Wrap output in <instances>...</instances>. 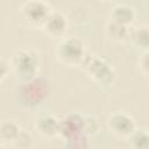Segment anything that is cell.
Returning a JSON list of instances; mask_svg holds the SVG:
<instances>
[{"label": "cell", "instance_id": "obj_1", "mask_svg": "<svg viewBox=\"0 0 149 149\" xmlns=\"http://www.w3.org/2000/svg\"><path fill=\"white\" fill-rule=\"evenodd\" d=\"M55 55L61 63L69 66L84 65L88 57L84 41L74 36H70L59 41L55 49Z\"/></svg>", "mask_w": 149, "mask_h": 149}, {"label": "cell", "instance_id": "obj_2", "mask_svg": "<svg viewBox=\"0 0 149 149\" xmlns=\"http://www.w3.org/2000/svg\"><path fill=\"white\" fill-rule=\"evenodd\" d=\"M38 64V55L33 49L27 48L16 50L12 59V66L15 74L26 83L36 78Z\"/></svg>", "mask_w": 149, "mask_h": 149}, {"label": "cell", "instance_id": "obj_3", "mask_svg": "<svg viewBox=\"0 0 149 149\" xmlns=\"http://www.w3.org/2000/svg\"><path fill=\"white\" fill-rule=\"evenodd\" d=\"M84 69L90 79L100 86H108L115 79L114 69L98 56H88L84 63Z\"/></svg>", "mask_w": 149, "mask_h": 149}, {"label": "cell", "instance_id": "obj_4", "mask_svg": "<svg viewBox=\"0 0 149 149\" xmlns=\"http://www.w3.org/2000/svg\"><path fill=\"white\" fill-rule=\"evenodd\" d=\"M51 7L48 2L42 0H30L21 6V14L23 19L34 27L42 28L47 17L51 12Z\"/></svg>", "mask_w": 149, "mask_h": 149}, {"label": "cell", "instance_id": "obj_5", "mask_svg": "<svg viewBox=\"0 0 149 149\" xmlns=\"http://www.w3.org/2000/svg\"><path fill=\"white\" fill-rule=\"evenodd\" d=\"M107 128L114 136L128 139L136 130V125L130 115L123 112H115L108 116Z\"/></svg>", "mask_w": 149, "mask_h": 149}, {"label": "cell", "instance_id": "obj_6", "mask_svg": "<svg viewBox=\"0 0 149 149\" xmlns=\"http://www.w3.org/2000/svg\"><path fill=\"white\" fill-rule=\"evenodd\" d=\"M66 27H68V20L65 15L59 10L52 9L41 29L48 36L56 38L63 36V34L66 30Z\"/></svg>", "mask_w": 149, "mask_h": 149}, {"label": "cell", "instance_id": "obj_7", "mask_svg": "<svg viewBox=\"0 0 149 149\" xmlns=\"http://www.w3.org/2000/svg\"><path fill=\"white\" fill-rule=\"evenodd\" d=\"M34 128L42 136L52 137L59 134L61 121L51 114H42L35 119Z\"/></svg>", "mask_w": 149, "mask_h": 149}, {"label": "cell", "instance_id": "obj_8", "mask_svg": "<svg viewBox=\"0 0 149 149\" xmlns=\"http://www.w3.org/2000/svg\"><path fill=\"white\" fill-rule=\"evenodd\" d=\"M109 20H113L115 22H119L121 24L128 26L134 21L135 19V10L130 5L127 3H116L111 13H109Z\"/></svg>", "mask_w": 149, "mask_h": 149}, {"label": "cell", "instance_id": "obj_9", "mask_svg": "<svg viewBox=\"0 0 149 149\" xmlns=\"http://www.w3.org/2000/svg\"><path fill=\"white\" fill-rule=\"evenodd\" d=\"M129 40L135 48L142 51H148L149 50V26L142 24L130 29Z\"/></svg>", "mask_w": 149, "mask_h": 149}, {"label": "cell", "instance_id": "obj_10", "mask_svg": "<svg viewBox=\"0 0 149 149\" xmlns=\"http://www.w3.org/2000/svg\"><path fill=\"white\" fill-rule=\"evenodd\" d=\"M105 33L107 37L114 42H123L129 37L130 29L128 26L121 24L113 20H108L105 24Z\"/></svg>", "mask_w": 149, "mask_h": 149}, {"label": "cell", "instance_id": "obj_11", "mask_svg": "<svg viewBox=\"0 0 149 149\" xmlns=\"http://www.w3.org/2000/svg\"><path fill=\"white\" fill-rule=\"evenodd\" d=\"M79 130H83V116H80L78 114H76V115L72 114L61 121L59 134L63 137L69 139V137L73 136L74 133H77Z\"/></svg>", "mask_w": 149, "mask_h": 149}, {"label": "cell", "instance_id": "obj_12", "mask_svg": "<svg viewBox=\"0 0 149 149\" xmlns=\"http://www.w3.org/2000/svg\"><path fill=\"white\" fill-rule=\"evenodd\" d=\"M21 132L19 123L13 120L2 121L0 125V139L3 143H13Z\"/></svg>", "mask_w": 149, "mask_h": 149}, {"label": "cell", "instance_id": "obj_13", "mask_svg": "<svg viewBox=\"0 0 149 149\" xmlns=\"http://www.w3.org/2000/svg\"><path fill=\"white\" fill-rule=\"evenodd\" d=\"M130 149H149V132L136 129L128 139Z\"/></svg>", "mask_w": 149, "mask_h": 149}, {"label": "cell", "instance_id": "obj_14", "mask_svg": "<svg viewBox=\"0 0 149 149\" xmlns=\"http://www.w3.org/2000/svg\"><path fill=\"white\" fill-rule=\"evenodd\" d=\"M99 129V121L93 115H85L83 116V130L85 134L93 135Z\"/></svg>", "mask_w": 149, "mask_h": 149}, {"label": "cell", "instance_id": "obj_15", "mask_svg": "<svg viewBox=\"0 0 149 149\" xmlns=\"http://www.w3.org/2000/svg\"><path fill=\"white\" fill-rule=\"evenodd\" d=\"M12 144L17 149H28L31 146V136L24 132H21Z\"/></svg>", "mask_w": 149, "mask_h": 149}, {"label": "cell", "instance_id": "obj_16", "mask_svg": "<svg viewBox=\"0 0 149 149\" xmlns=\"http://www.w3.org/2000/svg\"><path fill=\"white\" fill-rule=\"evenodd\" d=\"M137 65H139L140 71H141L143 74L149 76V50L142 52V55L139 57Z\"/></svg>", "mask_w": 149, "mask_h": 149}, {"label": "cell", "instance_id": "obj_17", "mask_svg": "<svg viewBox=\"0 0 149 149\" xmlns=\"http://www.w3.org/2000/svg\"><path fill=\"white\" fill-rule=\"evenodd\" d=\"M9 69H10L9 61H7L5 57H1V59H0V81L1 83L9 74Z\"/></svg>", "mask_w": 149, "mask_h": 149}, {"label": "cell", "instance_id": "obj_18", "mask_svg": "<svg viewBox=\"0 0 149 149\" xmlns=\"http://www.w3.org/2000/svg\"><path fill=\"white\" fill-rule=\"evenodd\" d=\"M1 149H7V148H5V147H3V146H2V147H1Z\"/></svg>", "mask_w": 149, "mask_h": 149}]
</instances>
